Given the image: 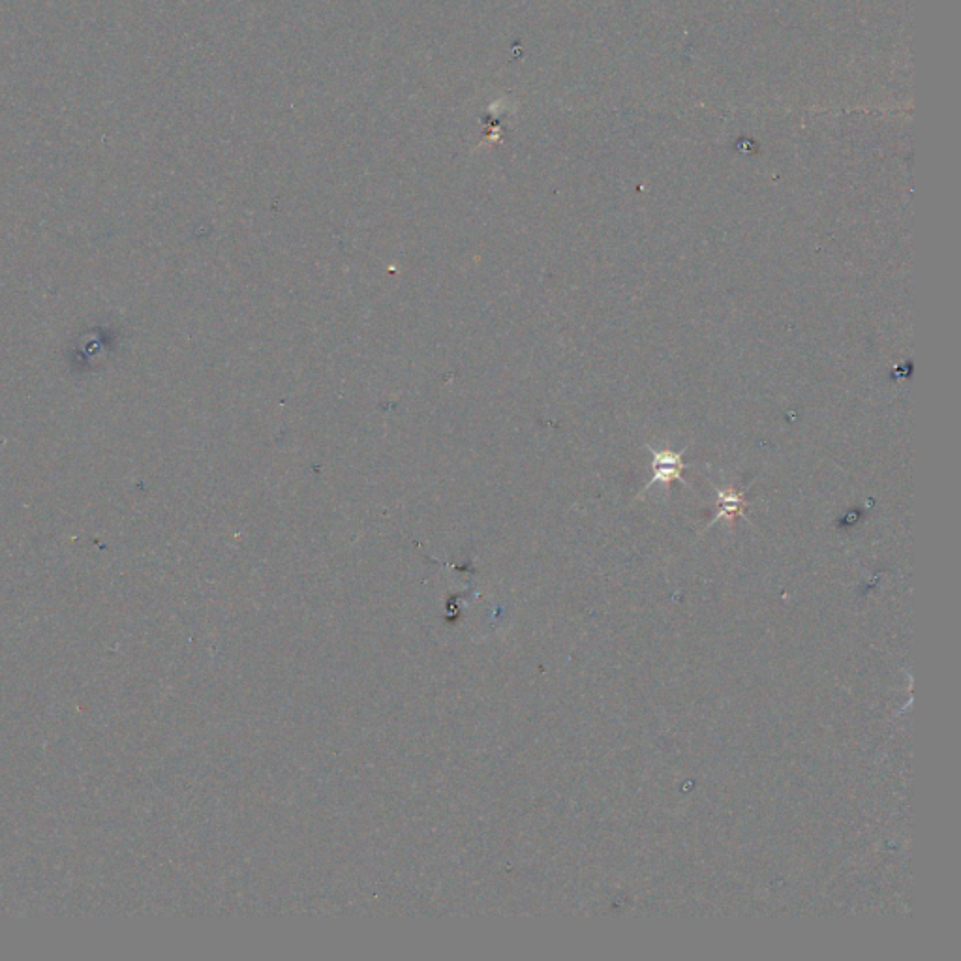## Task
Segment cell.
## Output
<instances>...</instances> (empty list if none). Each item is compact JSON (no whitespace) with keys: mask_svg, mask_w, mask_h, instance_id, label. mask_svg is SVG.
I'll return each mask as SVG.
<instances>
[{"mask_svg":"<svg viewBox=\"0 0 961 961\" xmlns=\"http://www.w3.org/2000/svg\"><path fill=\"white\" fill-rule=\"evenodd\" d=\"M717 492V511L716 519L712 520V524L717 522V520H733V517H744V511L748 507V502L744 500L746 492L748 490H742V492H736V490H725L716 489Z\"/></svg>","mask_w":961,"mask_h":961,"instance_id":"2","label":"cell"},{"mask_svg":"<svg viewBox=\"0 0 961 961\" xmlns=\"http://www.w3.org/2000/svg\"><path fill=\"white\" fill-rule=\"evenodd\" d=\"M650 453H652V479L644 485V489L641 490L639 498H642L648 490L652 489L657 483L669 487L672 481H680L684 483L687 487L684 477H682V472L686 468V462H684V453L687 451V447H684L682 451H672V449H654L652 445H644Z\"/></svg>","mask_w":961,"mask_h":961,"instance_id":"1","label":"cell"}]
</instances>
